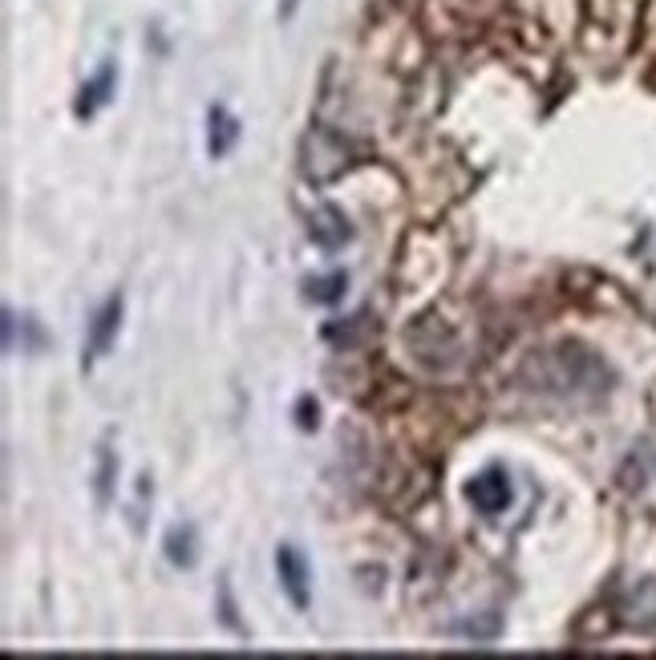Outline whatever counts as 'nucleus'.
Returning <instances> with one entry per match:
<instances>
[{
	"label": "nucleus",
	"instance_id": "nucleus-1",
	"mask_svg": "<svg viewBox=\"0 0 656 660\" xmlns=\"http://www.w3.org/2000/svg\"><path fill=\"white\" fill-rule=\"evenodd\" d=\"M612 381L616 374L608 369V360L575 341L535 349L519 365V386L556 402H596L612 389Z\"/></svg>",
	"mask_w": 656,
	"mask_h": 660
},
{
	"label": "nucleus",
	"instance_id": "nucleus-2",
	"mask_svg": "<svg viewBox=\"0 0 656 660\" xmlns=\"http://www.w3.org/2000/svg\"><path fill=\"white\" fill-rule=\"evenodd\" d=\"M349 167V143H344L337 130L313 126L300 143V171L313 183H332L337 174H344Z\"/></svg>",
	"mask_w": 656,
	"mask_h": 660
},
{
	"label": "nucleus",
	"instance_id": "nucleus-3",
	"mask_svg": "<svg viewBox=\"0 0 656 660\" xmlns=\"http://www.w3.org/2000/svg\"><path fill=\"white\" fill-rule=\"evenodd\" d=\"M122 313H126L122 296H110V301L94 313V320H89V337H86V353H82V369H94V365L110 353V345L118 341V329H122Z\"/></svg>",
	"mask_w": 656,
	"mask_h": 660
},
{
	"label": "nucleus",
	"instance_id": "nucleus-4",
	"mask_svg": "<svg viewBox=\"0 0 656 660\" xmlns=\"http://www.w3.org/2000/svg\"><path fill=\"white\" fill-rule=\"evenodd\" d=\"M276 575H280V588L288 591L292 608L308 612V603H313V572H308V560L292 543H280V551H276Z\"/></svg>",
	"mask_w": 656,
	"mask_h": 660
},
{
	"label": "nucleus",
	"instance_id": "nucleus-5",
	"mask_svg": "<svg viewBox=\"0 0 656 660\" xmlns=\"http://www.w3.org/2000/svg\"><path fill=\"white\" fill-rule=\"evenodd\" d=\"M466 499H471V506L478 515L486 518L502 515L507 503H511V478H507V470L502 466H486L483 474H474L471 487H466Z\"/></svg>",
	"mask_w": 656,
	"mask_h": 660
},
{
	"label": "nucleus",
	"instance_id": "nucleus-6",
	"mask_svg": "<svg viewBox=\"0 0 656 660\" xmlns=\"http://www.w3.org/2000/svg\"><path fill=\"white\" fill-rule=\"evenodd\" d=\"M114 89H118V70H114V61H101L98 73H94L89 82H82V89H77V101H73V114L82 118V122H89V118L98 114V110H106V106L114 101Z\"/></svg>",
	"mask_w": 656,
	"mask_h": 660
},
{
	"label": "nucleus",
	"instance_id": "nucleus-7",
	"mask_svg": "<svg viewBox=\"0 0 656 660\" xmlns=\"http://www.w3.org/2000/svg\"><path fill=\"white\" fill-rule=\"evenodd\" d=\"M308 240H313L320 252H341L349 240H353V228H349V219H344L341 207H316L313 216H308Z\"/></svg>",
	"mask_w": 656,
	"mask_h": 660
},
{
	"label": "nucleus",
	"instance_id": "nucleus-8",
	"mask_svg": "<svg viewBox=\"0 0 656 660\" xmlns=\"http://www.w3.org/2000/svg\"><path fill=\"white\" fill-rule=\"evenodd\" d=\"M4 353H13V345L21 349V353H41L45 345H49V337H45L41 320L29 313H13V308H4Z\"/></svg>",
	"mask_w": 656,
	"mask_h": 660
},
{
	"label": "nucleus",
	"instance_id": "nucleus-9",
	"mask_svg": "<svg viewBox=\"0 0 656 660\" xmlns=\"http://www.w3.org/2000/svg\"><path fill=\"white\" fill-rule=\"evenodd\" d=\"M235 143H240V118L231 114L228 106H211L207 110V155L223 158L231 155Z\"/></svg>",
	"mask_w": 656,
	"mask_h": 660
},
{
	"label": "nucleus",
	"instance_id": "nucleus-10",
	"mask_svg": "<svg viewBox=\"0 0 656 660\" xmlns=\"http://www.w3.org/2000/svg\"><path fill=\"white\" fill-rule=\"evenodd\" d=\"M162 551H167V560H171L174 567L191 572V567L199 563V531H195L191 523H179V527H171V531H167V539H162Z\"/></svg>",
	"mask_w": 656,
	"mask_h": 660
},
{
	"label": "nucleus",
	"instance_id": "nucleus-11",
	"mask_svg": "<svg viewBox=\"0 0 656 660\" xmlns=\"http://www.w3.org/2000/svg\"><path fill=\"white\" fill-rule=\"evenodd\" d=\"M344 292H349V276L344 272H328V276H316L304 284V296L313 304H337L344 301Z\"/></svg>",
	"mask_w": 656,
	"mask_h": 660
},
{
	"label": "nucleus",
	"instance_id": "nucleus-12",
	"mask_svg": "<svg viewBox=\"0 0 656 660\" xmlns=\"http://www.w3.org/2000/svg\"><path fill=\"white\" fill-rule=\"evenodd\" d=\"M114 482H118V459L110 445H101L98 454V470H94V494H98V506L106 511L110 499H114Z\"/></svg>",
	"mask_w": 656,
	"mask_h": 660
},
{
	"label": "nucleus",
	"instance_id": "nucleus-13",
	"mask_svg": "<svg viewBox=\"0 0 656 660\" xmlns=\"http://www.w3.org/2000/svg\"><path fill=\"white\" fill-rule=\"evenodd\" d=\"M450 632H454V636H466V640H474V645H490V640L502 632V620H499V612H486L483 620H478V616L458 620Z\"/></svg>",
	"mask_w": 656,
	"mask_h": 660
},
{
	"label": "nucleus",
	"instance_id": "nucleus-14",
	"mask_svg": "<svg viewBox=\"0 0 656 660\" xmlns=\"http://www.w3.org/2000/svg\"><path fill=\"white\" fill-rule=\"evenodd\" d=\"M296 426L300 430H316V402H308V398H300V405H296Z\"/></svg>",
	"mask_w": 656,
	"mask_h": 660
},
{
	"label": "nucleus",
	"instance_id": "nucleus-15",
	"mask_svg": "<svg viewBox=\"0 0 656 660\" xmlns=\"http://www.w3.org/2000/svg\"><path fill=\"white\" fill-rule=\"evenodd\" d=\"M219 596H223V624H228V628H235V632H243V628H240V620H235V603H231L228 584H223V591H219Z\"/></svg>",
	"mask_w": 656,
	"mask_h": 660
},
{
	"label": "nucleus",
	"instance_id": "nucleus-16",
	"mask_svg": "<svg viewBox=\"0 0 656 660\" xmlns=\"http://www.w3.org/2000/svg\"><path fill=\"white\" fill-rule=\"evenodd\" d=\"M296 4H300V0H284V4H280V16H284V21H288V16L296 13Z\"/></svg>",
	"mask_w": 656,
	"mask_h": 660
}]
</instances>
